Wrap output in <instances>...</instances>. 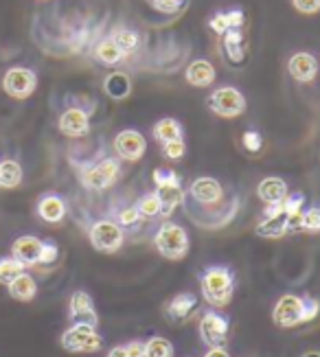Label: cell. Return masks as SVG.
<instances>
[{
  "label": "cell",
  "instance_id": "obj_1",
  "mask_svg": "<svg viewBox=\"0 0 320 357\" xmlns=\"http://www.w3.org/2000/svg\"><path fill=\"white\" fill-rule=\"evenodd\" d=\"M318 314H320V303L316 298L310 296L300 298L294 296V294H287V296H281L279 303L274 305L272 320L281 329H292L303 322H312Z\"/></svg>",
  "mask_w": 320,
  "mask_h": 357
},
{
  "label": "cell",
  "instance_id": "obj_2",
  "mask_svg": "<svg viewBox=\"0 0 320 357\" xmlns=\"http://www.w3.org/2000/svg\"><path fill=\"white\" fill-rule=\"evenodd\" d=\"M200 287L204 301L211 307H226L231 305L235 294V276L224 266H211L200 278Z\"/></svg>",
  "mask_w": 320,
  "mask_h": 357
},
{
  "label": "cell",
  "instance_id": "obj_3",
  "mask_svg": "<svg viewBox=\"0 0 320 357\" xmlns=\"http://www.w3.org/2000/svg\"><path fill=\"white\" fill-rule=\"evenodd\" d=\"M154 245L165 259L180 261V259H185L189 252V235L182 226H178L174 222H165L156 232Z\"/></svg>",
  "mask_w": 320,
  "mask_h": 357
},
{
  "label": "cell",
  "instance_id": "obj_4",
  "mask_svg": "<svg viewBox=\"0 0 320 357\" xmlns=\"http://www.w3.org/2000/svg\"><path fill=\"white\" fill-rule=\"evenodd\" d=\"M59 342L68 353H97L103 347L97 327H90V324H73L70 329L64 331Z\"/></svg>",
  "mask_w": 320,
  "mask_h": 357
},
{
  "label": "cell",
  "instance_id": "obj_5",
  "mask_svg": "<svg viewBox=\"0 0 320 357\" xmlns=\"http://www.w3.org/2000/svg\"><path fill=\"white\" fill-rule=\"evenodd\" d=\"M208 107L213 114H218L222 119H235L246 112V97L237 88L224 86L208 97Z\"/></svg>",
  "mask_w": 320,
  "mask_h": 357
},
{
  "label": "cell",
  "instance_id": "obj_6",
  "mask_svg": "<svg viewBox=\"0 0 320 357\" xmlns=\"http://www.w3.org/2000/svg\"><path fill=\"white\" fill-rule=\"evenodd\" d=\"M119 174H121L119 160L103 158L101 162H95V165L86 167L84 172H82V176H79V180H82V184L86 186V189H90V191H105L108 186H112L116 182Z\"/></svg>",
  "mask_w": 320,
  "mask_h": 357
},
{
  "label": "cell",
  "instance_id": "obj_7",
  "mask_svg": "<svg viewBox=\"0 0 320 357\" xmlns=\"http://www.w3.org/2000/svg\"><path fill=\"white\" fill-rule=\"evenodd\" d=\"M88 237H90V243H93L95 250L112 255L123 245V228L112 220H101V222L93 224Z\"/></svg>",
  "mask_w": 320,
  "mask_h": 357
},
{
  "label": "cell",
  "instance_id": "obj_8",
  "mask_svg": "<svg viewBox=\"0 0 320 357\" xmlns=\"http://www.w3.org/2000/svg\"><path fill=\"white\" fill-rule=\"evenodd\" d=\"M228 329L231 320L218 312H206L200 320V337L211 349H224L228 342Z\"/></svg>",
  "mask_w": 320,
  "mask_h": 357
},
{
  "label": "cell",
  "instance_id": "obj_9",
  "mask_svg": "<svg viewBox=\"0 0 320 357\" xmlns=\"http://www.w3.org/2000/svg\"><path fill=\"white\" fill-rule=\"evenodd\" d=\"M3 88L11 99H26L38 88V77L29 68H9L3 77Z\"/></svg>",
  "mask_w": 320,
  "mask_h": 357
},
{
  "label": "cell",
  "instance_id": "obj_10",
  "mask_svg": "<svg viewBox=\"0 0 320 357\" xmlns=\"http://www.w3.org/2000/svg\"><path fill=\"white\" fill-rule=\"evenodd\" d=\"M147 141L139 130H123L119 132L114 138V151L119 153V158H123L128 162H136L145 156Z\"/></svg>",
  "mask_w": 320,
  "mask_h": 357
},
{
  "label": "cell",
  "instance_id": "obj_11",
  "mask_svg": "<svg viewBox=\"0 0 320 357\" xmlns=\"http://www.w3.org/2000/svg\"><path fill=\"white\" fill-rule=\"evenodd\" d=\"M68 314L75 324H90V327H97V322H99L95 303L90 298V294H86V291L73 294L70 305H68Z\"/></svg>",
  "mask_w": 320,
  "mask_h": 357
},
{
  "label": "cell",
  "instance_id": "obj_12",
  "mask_svg": "<svg viewBox=\"0 0 320 357\" xmlns=\"http://www.w3.org/2000/svg\"><path fill=\"white\" fill-rule=\"evenodd\" d=\"M57 128L64 136H70V138L86 136L90 132V116L82 107H68V110L59 116Z\"/></svg>",
  "mask_w": 320,
  "mask_h": 357
},
{
  "label": "cell",
  "instance_id": "obj_13",
  "mask_svg": "<svg viewBox=\"0 0 320 357\" xmlns=\"http://www.w3.org/2000/svg\"><path fill=\"white\" fill-rule=\"evenodd\" d=\"M287 68H289V75H292L296 82L310 84L318 75V61L312 53H296V55L289 57Z\"/></svg>",
  "mask_w": 320,
  "mask_h": 357
},
{
  "label": "cell",
  "instance_id": "obj_14",
  "mask_svg": "<svg viewBox=\"0 0 320 357\" xmlns=\"http://www.w3.org/2000/svg\"><path fill=\"white\" fill-rule=\"evenodd\" d=\"M191 195H193L195 202H200V204H218V202L222 199V195H224V189H222V184L215 178L204 176V178L193 180Z\"/></svg>",
  "mask_w": 320,
  "mask_h": 357
},
{
  "label": "cell",
  "instance_id": "obj_15",
  "mask_svg": "<svg viewBox=\"0 0 320 357\" xmlns=\"http://www.w3.org/2000/svg\"><path fill=\"white\" fill-rule=\"evenodd\" d=\"M40 252H42V241L31 235H24V237L16 239L11 245L13 259H18L20 263H24V266H38Z\"/></svg>",
  "mask_w": 320,
  "mask_h": 357
},
{
  "label": "cell",
  "instance_id": "obj_16",
  "mask_svg": "<svg viewBox=\"0 0 320 357\" xmlns=\"http://www.w3.org/2000/svg\"><path fill=\"white\" fill-rule=\"evenodd\" d=\"M197 309V296L191 291H182L178 296H174L169 303H167V316L176 322L189 320L191 314Z\"/></svg>",
  "mask_w": 320,
  "mask_h": 357
},
{
  "label": "cell",
  "instance_id": "obj_17",
  "mask_svg": "<svg viewBox=\"0 0 320 357\" xmlns=\"http://www.w3.org/2000/svg\"><path fill=\"white\" fill-rule=\"evenodd\" d=\"M257 195L264 204H279V202L287 197V184L283 178H277V176L264 178L257 186Z\"/></svg>",
  "mask_w": 320,
  "mask_h": 357
},
{
  "label": "cell",
  "instance_id": "obj_18",
  "mask_svg": "<svg viewBox=\"0 0 320 357\" xmlns=\"http://www.w3.org/2000/svg\"><path fill=\"white\" fill-rule=\"evenodd\" d=\"M187 82L195 88H206L211 86L213 82H215V68H213V64L208 59H195L189 64L187 73Z\"/></svg>",
  "mask_w": 320,
  "mask_h": 357
},
{
  "label": "cell",
  "instance_id": "obj_19",
  "mask_svg": "<svg viewBox=\"0 0 320 357\" xmlns=\"http://www.w3.org/2000/svg\"><path fill=\"white\" fill-rule=\"evenodd\" d=\"M38 215L42 217L44 222H49V224H57V222H62L64 220V215H66V204H64V199L59 197V195H44L40 202H38Z\"/></svg>",
  "mask_w": 320,
  "mask_h": 357
},
{
  "label": "cell",
  "instance_id": "obj_20",
  "mask_svg": "<svg viewBox=\"0 0 320 357\" xmlns=\"http://www.w3.org/2000/svg\"><path fill=\"white\" fill-rule=\"evenodd\" d=\"M254 232L264 239H281L289 232V222L287 215H277V217H264Z\"/></svg>",
  "mask_w": 320,
  "mask_h": 357
},
{
  "label": "cell",
  "instance_id": "obj_21",
  "mask_svg": "<svg viewBox=\"0 0 320 357\" xmlns=\"http://www.w3.org/2000/svg\"><path fill=\"white\" fill-rule=\"evenodd\" d=\"M103 92L110 99H114V101L128 99L130 92H132L130 77L125 73H112V75H108V77H105V82H103Z\"/></svg>",
  "mask_w": 320,
  "mask_h": 357
},
{
  "label": "cell",
  "instance_id": "obj_22",
  "mask_svg": "<svg viewBox=\"0 0 320 357\" xmlns=\"http://www.w3.org/2000/svg\"><path fill=\"white\" fill-rule=\"evenodd\" d=\"M9 287V294H11V298H16V301H33L36 298V294H38V283L33 281V276H29V274H20L16 276L13 281L7 285Z\"/></svg>",
  "mask_w": 320,
  "mask_h": 357
},
{
  "label": "cell",
  "instance_id": "obj_23",
  "mask_svg": "<svg viewBox=\"0 0 320 357\" xmlns=\"http://www.w3.org/2000/svg\"><path fill=\"white\" fill-rule=\"evenodd\" d=\"M156 195L160 199V215L169 217L180 204L182 199H185V191H182V186H156Z\"/></svg>",
  "mask_w": 320,
  "mask_h": 357
},
{
  "label": "cell",
  "instance_id": "obj_24",
  "mask_svg": "<svg viewBox=\"0 0 320 357\" xmlns=\"http://www.w3.org/2000/svg\"><path fill=\"white\" fill-rule=\"evenodd\" d=\"M224 51L228 55V59L235 61V64H241L243 57H246V51H243V36L241 29H228L224 33Z\"/></svg>",
  "mask_w": 320,
  "mask_h": 357
},
{
  "label": "cell",
  "instance_id": "obj_25",
  "mask_svg": "<svg viewBox=\"0 0 320 357\" xmlns=\"http://www.w3.org/2000/svg\"><path fill=\"white\" fill-rule=\"evenodd\" d=\"M95 57L101 61V64L112 66V64H119V61L125 57V53L119 49L116 42H114L112 38H105V40H101V42L95 46Z\"/></svg>",
  "mask_w": 320,
  "mask_h": 357
},
{
  "label": "cell",
  "instance_id": "obj_26",
  "mask_svg": "<svg viewBox=\"0 0 320 357\" xmlns=\"http://www.w3.org/2000/svg\"><path fill=\"white\" fill-rule=\"evenodd\" d=\"M154 138L158 143H169V141H178L182 138V126L176 121V119H160L156 126H154Z\"/></svg>",
  "mask_w": 320,
  "mask_h": 357
},
{
  "label": "cell",
  "instance_id": "obj_27",
  "mask_svg": "<svg viewBox=\"0 0 320 357\" xmlns=\"http://www.w3.org/2000/svg\"><path fill=\"white\" fill-rule=\"evenodd\" d=\"M22 182V167L16 160L0 162V186L3 189H16Z\"/></svg>",
  "mask_w": 320,
  "mask_h": 357
},
{
  "label": "cell",
  "instance_id": "obj_28",
  "mask_svg": "<svg viewBox=\"0 0 320 357\" xmlns=\"http://www.w3.org/2000/svg\"><path fill=\"white\" fill-rule=\"evenodd\" d=\"M24 263H20L18 259L13 257H0V283L9 285L13 278L20 276L24 272Z\"/></svg>",
  "mask_w": 320,
  "mask_h": 357
},
{
  "label": "cell",
  "instance_id": "obj_29",
  "mask_svg": "<svg viewBox=\"0 0 320 357\" xmlns=\"http://www.w3.org/2000/svg\"><path fill=\"white\" fill-rule=\"evenodd\" d=\"M174 344L165 337H151L145 342V357H174Z\"/></svg>",
  "mask_w": 320,
  "mask_h": 357
},
{
  "label": "cell",
  "instance_id": "obj_30",
  "mask_svg": "<svg viewBox=\"0 0 320 357\" xmlns=\"http://www.w3.org/2000/svg\"><path fill=\"white\" fill-rule=\"evenodd\" d=\"M112 40L116 42V46L121 51H123L125 55L134 53L136 49H139V36H136V31H130V29H119L114 31Z\"/></svg>",
  "mask_w": 320,
  "mask_h": 357
},
{
  "label": "cell",
  "instance_id": "obj_31",
  "mask_svg": "<svg viewBox=\"0 0 320 357\" xmlns=\"http://www.w3.org/2000/svg\"><path fill=\"white\" fill-rule=\"evenodd\" d=\"M136 208H139L141 217H156V215H160L162 206H160V199H158L156 191L143 195V197L139 199V204H136Z\"/></svg>",
  "mask_w": 320,
  "mask_h": 357
},
{
  "label": "cell",
  "instance_id": "obj_32",
  "mask_svg": "<svg viewBox=\"0 0 320 357\" xmlns=\"http://www.w3.org/2000/svg\"><path fill=\"white\" fill-rule=\"evenodd\" d=\"M151 180L156 186H182V178L176 169H156Z\"/></svg>",
  "mask_w": 320,
  "mask_h": 357
},
{
  "label": "cell",
  "instance_id": "obj_33",
  "mask_svg": "<svg viewBox=\"0 0 320 357\" xmlns=\"http://www.w3.org/2000/svg\"><path fill=\"white\" fill-rule=\"evenodd\" d=\"M303 206H305V195L303 193H292V195L287 193V197L283 199V213L287 217L303 213Z\"/></svg>",
  "mask_w": 320,
  "mask_h": 357
},
{
  "label": "cell",
  "instance_id": "obj_34",
  "mask_svg": "<svg viewBox=\"0 0 320 357\" xmlns=\"http://www.w3.org/2000/svg\"><path fill=\"white\" fill-rule=\"evenodd\" d=\"M241 145H243V149L250 151V153H259V151H261V147H264V136L259 134L257 130H248L246 134H243V138H241Z\"/></svg>",
  "mask_w": 320,
  "mask_h": 357
},
{
  "label": "cell",
  "instance_id": "obj_35",
  "mask_svg": "<svg viewBox=\"0 0 320 357\" xmlns=\"http://www.w3.org/2000/svg\"><path fill=\"white\" fill-rule=\"evenodd\" d=\"M162 151H165V156L169 158V160H180L187 153V145H185V141H182V138H178V141L165 143L162 145Z\"/></svg>",
  "mask_w": 320,
  "mask_h": 357
},
{
  "label": "cell",
  "instance_id": "obj_36",
  "mask_svg": "<svg viewBox=\"0 0 320 357\" xmlns=\"http://www.w3.org/2000/svg\"><path fill=\"white\" fill-rule=\"evenodd\" d=\"M59 257V248L55 241H42V252H40V263L42 266H51Z\"/></svg>",
  "mask_w": 320,
  "mask_h": 357
},
{
  "label": "cell",
  "instance_id": "obj_37",
  "mask_svg": "<svg viewBox=\"0 0 320 357\" xmlns=\"http://www.w3.org/2000/svg\"><path fill=\"white\" fill-rule=\"evenodd\" d=\"M303 230H310V232L320 230V208L303 211Z\"/></svg>",
  "mask_w": 320,
  "mask_h": 357
},
{
  "label": "cell",
  "instance_id": "obj_38",
  "mask_svg": "<svg viewBox=\"0 0 320 357\" xmlns=\"http://www.w3.org/2000/svg\"><path fill=\"white\" fill-rule=\"evenodd\" d=\"M141 220H143V217H141V213H139V208H136V206H128V208L121 211V215H119L121 226H136Z\"/></svg>",
  "mask_w": 320,
  "mask_h": 357
},
{
  "label": "cell",
  "instance_id": "obj_39",
  "mask_svg": "<svg viewBox=\"0 0 320 357\" xmlns=\"http://www.w3.org/2000/svg\"><path fill=\"white\" fill-rule=\"evenodd\" d=\"M211 29L215 31L218 36H224L228 29H231V24H228V18H226V13H215L213 18L208 20Z\"/></svg>",
  "mask_w": 320,
  "mask_h": 357
},
{
  "label": "cell",
  "instance_id": "obj_40",
  "mask_svg": "<svg viewBox=\"0 0 320 357\" xmlns=\"http://www.w3.org/2000/svg\"><path fill=\"white\" fill-rule=\"evenodd\" d=\"M151 5L162 13H174L185 5V0H151Z\"/></svg>",
  "mask_w": 320,
  "mask_h": 357
},
{
  "label": "cell",
  "instance_id": "obj_41",
  "mask_svg": "<svg viewBox=\"0 0 320 357\" xmlns=\"http://www.w3.org/2000/svg\"><path fill=\"white\" fill-rule=\"evenodd\" d=\"M292 5L296 7V11L307 13V15L320 11V0H292Z\"/></svg>",
  "mask_w": 320,
  "mask_h": 357
},
{
  "label": "cell",
  "instance_id": "obj_42",
  "mask_svg": "<svg viewBox=\"0 0 320 357\" xmlns=\"http://www.w3.org/2000/svg\"><path fill=\"white\" fill-rule=\"evenodd\" d=\"M226 18H228V24H231V29H241V24H243V11L241 9H233V11L226 13Z\"/></svg>",
  "mask_w": 320,
  "mask_h": 357
},
{
  "label": "cell",
  "instance_id": "obj_43",
  "mask_svg": "<svg viewBox=\"0 0 320 357\" xmlns=\"http://www.w3.org/2000/svg\"><path fill=\"white\" fill-rule=\"evenodd\" d=\"M125 351L130 357H145V342H139V340H134V342L125 344Z\"/></svg>",
  "mask_w": 320,
  "mask_h": 357
},
{
  "label": "cell",
  "instance_id": "obj_44",
  "mask_svg": "<svg viewBox=\"0 0 320 357\" xmlns=\"http://www.w3.org/2000/svg\"><path fill=\"white\" fill-rule=\"evenodd\" d=\"M108 357H130V355H128L125 347H114V349L108 353Z\"/></svg>",
  "mask_w": 320,
  "mask_h": 357
},
{
  "label": "cell",
  "instance_id": "obj_45",
  "mask_svg": "<svg viewBox=\"0 0 320 357\" xmlns=\"http://www.w3.org/2000/svg\"><path fill=\"white\" fill-rule=\"evenodd\" d=\"M204 357H231L226 353V349H211Z\"/></svg>",
  "mask_w": 320,
  "mask_h": 357
},
{
  "label": "cell",
  "instance_id": "obj_46",
  "mask_svg": "<svg viewBox=\"0 0 320 357\" xmlns=\"http://www.w3.org/2000/svg\"><path fill=\"white\" fill-rule=\"evenodd\" d=\"M303 357H320V353L318 351H310V353H305Z\"/></svg>",
  "mask_w": 320,
  "mask_h": 357
}]
</instances>
